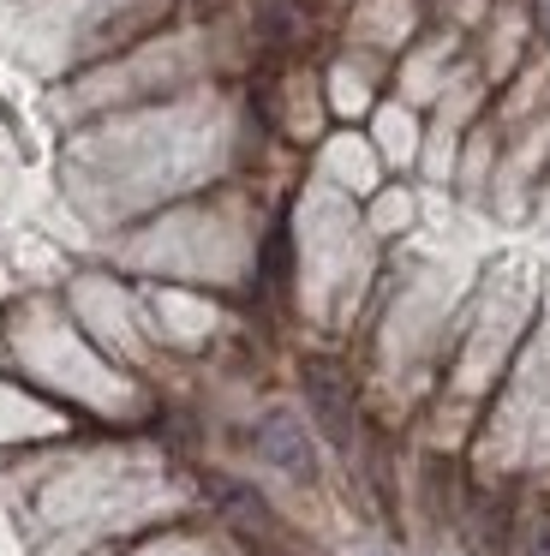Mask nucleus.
Returning a JSON list of instances; mask_svg holds the SVG:
<instances>
[{
  "instance_id": "7ed1b4c3",
  "label": "nucleus",
  "mask_w": 550,
  "mask_h": 556,
  "mask_svg": "<svg viewBox=\"0 0 550 556\" xmlns=\"http://www.w3.org/2000/svg\"><path fill=\"white\" fill-rule=\"evenodd\" d=\"M287 264H293V240H287V228H275L270 233V245H263V281H282L287 276Z\"/></svg>"
},
{
  "instance_id": "f257e3e1",
  "label": "nucleus",
  "mask_w": 550,
  "mask_h": 556,
  "mask_svg": "<svg viewBox=\"0 0 550 556\" xmlns=\"http://www.w3.org/2000/svg\"><path fill=\"white\" fill-rule=\"evenodd\" d=\"M305 401H311V413H317L323 437H329L335 448H353V383H347L329 359L305 365Z\"/></svg>"
},
{
  "instance_id": "20e7f679",
  "label": "nucleus",
  "mask_w": 550,
  "mask_h": 556,
  "mask_svg": "<svg viewBox=\"0 0 550 556\" xmlns=\"http://www.w3.org/2000/svg\"><path fill=\"white\" fill-rule=\"evenodd\" d=\"M526 556H550V515L533 527V539H526Z\"/></svg>"
},
{
  "instance_id": "f03ea898",
  "label": "nucleus",
  "mask_w": 550,
  "mask_h": 556,
  "mask_svg": "<svg viewBox=\"0 0 550 556\" xmlns=\"http://www.w3.org/2000/svg\"><path fill=\"white\" fill-rule=\"evenodd\" d=\"M258 455L270 460V467H282L287 479H311V472H317L311 443H305V425H299L293 413H270V419L258 425Z\"/></svg>"
},
{
  "instance_id": "39448f33",
  "label": "nucleus",
  "mask_w": 550,
  "mask_h": 556,
  "mask_svg": "<svg viewBox=\"0 0 550 556\" xmlns=\"http://www.w3.org/2000/svg\"><path fill=\"white\" fill-rule=\"evenodd\" d=\"M538 25H545V37H550V0H545V7H538Z\"/></svg>"
}]
</instances>
